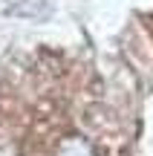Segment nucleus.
<instances>
[{
  "mask_svg": "<svg viewBox=\"0 0 153 156\" xmlns=\"http://www.w3.org/2000/svg\"><path fill=\"white\" fill-rule=\"evenodd\" d=\"M29 122L17 130V147L23 156H124L127 142L119 136V119L107 101L90 90L78 95L55 93L52 98L35 101V116H17Z\"/></svg>",
  "mask_w": 153,
  "mask_h": 156,
  "instance_id": "f257e3e1",
  "label": "nucleus"
}]
</instances>
